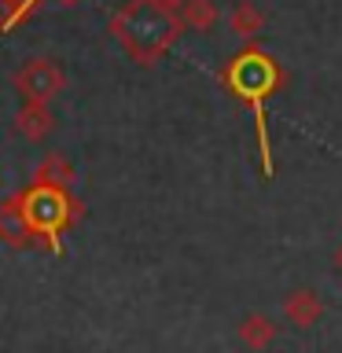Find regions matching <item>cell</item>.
<instances>
[{"instance_id":"cell-1","label":"cell","mask_w":342,"mask_h":353,"mask_svg":"<svg viewBox=\"0 0 342 353\" xmlns=\"http://www.w3.org/2000/svg\"><path fill=\"white\" fill-rule=\"evenodd\" d=\"M181 19L173 11H165L154 0H129L125 8H118L110 15V33L137 63H154L173 48V41L181 37Z\"/></svg>"},{"instance_id":"cell-2","label":"cell","mask_w":342,"mask_h":353,"mask_svg":"<svg viewBox=\"0 0 342 353\" xmlns=\"http://www.w3.org/2000/svg\"><path fill=\"white\" fill-rule=\"evenodd\" d=\"M225 85L236 92L243 103L254 107V125H258V151H261V173L272 176V148H269V125H265V99L280 88L283 74L276 66L272 55H265L261 48H243L225 70Z\"/></svg>"},{"instance_id":"cell-3","label":"cell","mask_w":342,"mask_h":353,"mask_svg":"<svg viewBox=\"0 0 342 353\" xmlns=\"http://www.w3.org/2000/svg\"><path fill=\"white\" fill-rule=\"evenodd\" d=\"M22 199V214H26V225L37 239V247L63 254V232L81 217V203L70 195V188H52V184H30Z\"/></svg>"},{"instance_id":"cell-4","label":"cell","mask_w":342,"mask_h":353,"mask_svg":"<svg viewBox=\"0 0 342 353\" xmlns=\"http://www.w3.org/2000/svg\"><path fill=\"white\" fill-rule=\"evenodd\" d=\"M66 85L63 66L48 59V55H37V59H26L15 70V88L22 92L26 103H48L52 96H59Z\"/></svg>"},{"instance_id":"cell-5","label":"cell","mask_w":342,"mask_h":353,"mask_svg":"<svg viewBox=\"0 0 342 353\" xmlns=\"http://www.w3.org/2000/svg\"><path fill=\"white\" fill-rule=\"evenodd\" d=\"M0 243H8V247H37V239H33V232L26 225V214H22V199L11 195L0 203Z\"/></svg>"},{"instance_id":"cell-6","label":"cell","mask_w":342,"mask_h":353,"mask_svg":"<svg viewBox=\"0 0 342 353\" xmlns=\"http://www.w3.org/2000/svg\"><path fill=\"white\" fill-rule=\"evenodd\" d=\"M283 313L294 327H309V324H316V320L324 316V302H320L316 291H294V294H287Z\"/></svg>"},{"instance_id":"cell-7","label":"cell","mask_w":342,"mask_h":353,"mask_svg":"<svg viewBox=\"0 0 342 353\" xmlns=\"http://www.w3.org/2000/svg\"><path fill=\"white\" fill-rule=\"evenodd\" d=\"M52 125H55V118H52L48 103H22L19 118H15L19 137H26V140H44L52 132Z\"/></svg>"},{"instance_id":"cell-8","label":"cell","mask_w":342,"mask_h":353,"mask_svg":"<svg viewBox=\"0 0 342 353\" xmlns=\"http://www.w3.org/2000/svg\"><path fill=\"white\" fill-rule=\"evenodd\" d=\"M239 339H243V346H250V350H269L272 346V339H276V324L269 316H261V313H250L247 320L239 324Z\"/></svg>"},{"instance_id":"cell-9","label":"cell","mask_w":342,"mask_h":353,"mask_svg":"<svg viewBox=\"0 0 342 353\" xmlns=\"http://www.w3.org/2000/svg\"><path fill=\"white\" fill-rule=\"evenodd\" d=\"M33 184H52V188H70L74 184V165L63 159V154H48L37 173H33Z\"/></svg>"},{"instance_id":"cell-10","label":"cell","mask_w":342,"mask_h":353,"mask_svg":"<svg viewBox=\"0 0 342 353\" xmlns=\"http://www.w3.org/2000/svg\"><path fill=\"white\" fill-rule=\"evenodd\" d=\"M177 19H181V26H188V30H210L217 22V8H214V0H188Z\"/></svg>"},{"instance_id":"cell-11","label":"cell","mask_w":342,"mask_h":353,"mask_svg":"<svg viewBox=\"0 0 342 353\" xmlns=\"http://www.w3.org/2000/svg\"><path fill=\"white\" fill-rule=\"evenodd\" d=\"M232 30L239 33V37H250V33H258L261 30V11L258 4H250V0H239L236 8H232Z\"/></svg>"},{"instance_id":"cell-12","label":"cell","mask_w":342,"mask_h":353,"mask_svg":"<svg viewBox=\"0 0 342 353\" xmlns=\"http://www.w3.org/2000/svg\"><path fill=\"white\" fill-rule=\"evenodd\" d=\"M41 0H0V33H11L26 15L37 11Z\"/></svg>"},{"instance_id":"cell-13","label":"cell","mask_w":342,"mask_h":353,"mask_svg":"<svg viewBox=\"0 0 342 353\" xmlns=\"http://www.w3.org/2000/svg\"><path fill=\"white\" fill-rule=\"evenodd\" d=\"M154 4H162L165 11H173V15H181V8L188 4V0H154Z\"/></svg>"},{"instance_id":"cell-14","label":"cell","mask_w":342,"mask_h":353,"mask_svg":"<svg viewBox=\"0 0 342 353\" xmlns=\"http://www.w3.org/2000/svg\"><path fill=\"white\" fill-rule=\"evenodd\" d=\"M335 269L342 272V243H339V250H335Z\"/></svg>"},{"instance_id":"cell-15","label":"cell","mask_w":342,"mask_h":353,"mask_svg":"<svg viewBox=\"0 0 342 353\" xmlns=\"http://www.w3.org/2000/svg\"><path fill=\"white\" fill-rule=\"evenodd\" d=\"M66 4H74V0H66Z\"/></svg>"}]
</instances>
